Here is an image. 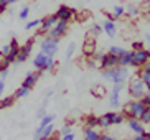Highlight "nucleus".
<instances>
[{"label": "nucleus", "instance_id": "f257e3e1", "mask_svg": "<svg viewBox=\"0 0 150 140\" xmlns=\"http://www.w3.org/2000/svg\"><path fill=\"white\" fill-rule=\"evenodd\" d=\"M101 74H102V79H106L112 84H125L130 78L129 68H124V66H114V68L102 69Z\"/></svg>", "mask_w": 150, "mask_h": 140}, {"label": "nucleus", "instance_id": "f03ea898", "mask_svg": "<svg viewBox=\"0 0 150 140\" xmlns=\"http://www.w3.org/2000/svg\"><path fill=\"white\" fill-rule=\"evenodd\" d=\"M33 66L38 71V74H41V73H50V71L56 69V61H54V58H50L48 54L40 51L33 58Z\"/></svg>", "mask_w": 150, "mask_h": 140}, {"label": "nucleus", "instance_id": "7ed1b4c3", "mask_svg": "<svg viewBox=\"0 0 150 140\" xmlns=\"http://www.w3.org/2000/svg\"><path fill=\"white\" fill-rule=\"evenodd\" d=\"M127 94L132 99H142L144 97V94H145V91H147V88H145V84H144V81H142V78L139 74H134V76H130L129 78V81H127Z\"/></svg>", "mask_w": 150, "mask_h": 140}, {"label": "nucleus", "instance_id": "20e7f679", "mask_svg": "<svg viewBox=\"0 0 150 140\" xmlns=\"http://www.w3.org/2000/svg\"><path fill=\"white\" fill-rule=\"evenodd\" d=\"M147 109V105L142 102V99H130L127 104H124L122 114L125 119H140L142 112Z\"/></svg>", "mask_w": 150, "mask_h": 140}, {"label": "nucleus", "instance_id": "39448f33", "mask_svg": "<svg viewBox=\"0 0 150 140\" xmlns=\"http://www.w3.org/2000/svg\"><path fill=\"white\" fill-rule=\"evenodd\" d=\"M40 51L45 53V54H48L50 58H54L58 54V51H59V41L45 36L40 41Z\"/></svg>", "mask_w": 150, "mask_h": 140}, {"label": "nucleus", "instance_id": "423d86ee", "mask_svg": "<svg viewBox=\"0 0 150 140\" xmlns=\"http://www.w3.org/2000/svg\"><path fill=\"white\" fill-rule=\"evenodd\" d=\"M68 25H69L68 22L58 20L56 25H54L53 28H51V30H50L48 33H46V36H48V38H53V40H58V41H59V40H61L63 36L66 35V31H68Z\"/></svg>", "mask_w": 150, "mask_h": 140}, {"label": "nucleus", "instance_id": "0eeeda50", "mask_svg": "<svg viewBox=\"0 0 150 140\" xmlns=\"http://www.w3.org/2000/svg\"><path fill=\"white\" fill-rule=\"evenodd\" d=\"M114 66H119V56L110 54V53H102V56L97 61V68L102 71L107 68H114Z\"/></svg>", "mask_w": 150, "mask_h": 140}, {"label": "nucleus", "instance_id": "6e6552de", "mask_svg": "<svg viewBox=\"0 0 150 140\" xmlns=\"http://www.w3.org/2000/svg\"><path fill=\"white\" fill-rule=\"evenodd\" d=\"M125 84H114L112 86V91H110V96H109V105L110 109H119L120 107V92L124 91Z\"/></svg>", "mask_w": 150, "mask_h": 140}, {"label": "nucleus", "instance_id": "1a4fd4ad", "mask_svg": "<svg viewBox=\"0 0 150 140\" xmlns=\"http://www.w3.org/2000/svg\"><path fill=\"white\" fill-rule=\"evenodd\" d=\"M134 53V63H132V66L134 68H144V64H145L147 61L150 59V51L147 48H144V49H137V51H132Z\"/></svg>", "mask_w": 150, "mask_h": 140}, {"label": "nucleus", "instance_id": "9d476101", "mask_svg": "<svg viewBox=\"0 0 150 140\" xmlns=\"http://www.w3.org/2000/svg\"><path fill=\"white\" fill-rule=\"evenodd\" d=\"M33 43H35V40L30 38L28 41H25L23 45H20V51H18V56H17L18 63H25L28 58H30L31 51H33Z\"/></svg>", "mask_w": 150, "mask_h": 140}, {"label": "nucleus", "instance_id": "9b49d317", "mask_svg": "<svg viewBox=\"0 0 150 140\" xmlns=\"http://www.w3.org/2000/svg\"><path fill=\"white\" fill-rule=\"evenodd\" d=\"M54 15H56L58 20H63V22L69 23L71 20H73V17L76 15V12H74V8H71V7H68V5H59Z\"/></svg>", "mask_w": 150, "mask_h": 140}, {"label": "nucleus", "instance_id": "f8f14e48", "mask_svg": "<svg viewBox=\"0 0 150 140\" xmlns=\"http://www.w3.org/2000/svg\"><path fill=\"white\" fill-rule=\"evenodd\" d=\"M18 51H20V43H18L17 38H12L10 40V53L7 54V56H4L5 63H7V64H12V63L17 61Z\"/></svg>", "mask_w": 150, "mask_h": 140}, {"label": "nucleus", "instance_id": "ddd939ff", "mask_svg": "<svg viewBox=\"0 0 150 140\" xmlns=\"http://www.w3.org/2000/svg\"><path fill=\"white\" fill-rule=\"evenodd\" d=\"M58 18L56 15H48V17L41 18V23H40V28H38V33H41V35H46L51 28H53L54 25H56Z\"/></svg>", "mask_w": 150, "mask_h": 140}, {"label": "nucleus", "instance_id": "4468645a", "mask_svg": "<svg viewBox=\"0 0 150 140\" xmlns=\"http://www.w3.org/2000/svg\"><path fill=\"white\" fill-rule=\"evenodd\" d=\"M125 124H127L129 130L134 132V135H140V134H145L147 132V127L139 119H125Z\"/></svg>", "mask_w": 150, "mask_h": 140}, {"label": "nucleus", "instance_id": "2eb2a0df", "mask_svg": "<svg viewBox=\"0 0 150 140\" xmlns=\"http://www.w3.org/2000/svg\"><path fill=\"white\" fill-rule=\"evenodd\" d=\"M54 132H56V127H54V124H50L46 127L43 129H35V139H53Z\"/></svg>", "mask_w": 150, "mask_h": 140}, {"label": "nucleus", "instance_id": "dca6fc26", "mask_svg": "<svg viewBox=\"0 0 150 140\" xmlns=\"http://www.w3.org/2000/svg\"><path fill=\"white\" fill-rule=\"evenodd\" d=\"M83 53H84V56H88V58H91L94 53H96V40H94L93 36H88V38L84 40Z\"/></svg>", "mask_w": 150, "mask_h": 140}, {"label": "nucleus", "instance_id": "f3484780", "mask_svg": "<svg viewBox=\"0 0 150 140\" xmlns=\"http://www.w3.org/2000/svg\"><path fill=\"white\" fill-rule=\"evenodd\" d=\"M101 26H102V31H104L109 38H114V36L117 35V25H115L114 20H104Z\"/></svg>", "mask_w": 150, "mask_h": 140}, {"label": "nucleus", "instance_id": "a211bd4d", "mask_svg": "<svg viewBox=\"0 0 150 140\" xmlns=\"http://www.w3.org/2000/svg\"><path fill=\"white\" fill-rule=\"evenodd\" d=\"M115 110H109L106 114H102L99 117V129H109L112 127V119H114Z\"/></svg>", "mask_w": 150, "mask_h": 140}, {"label": "nucleus", "instance_id": "6ab92c4d", "mask_svg": "<svg viewBox=\"0 0 150 140\" xmlns=\"http://www.w3.org/2000/svg\"><path fill=\"white\" fill-rule=\"evenodd\" d=\"M38 79H40V74H38V73H28V74L25 76V79H23L22 88L31 89V88H33V86H35L36 83H38Z\"/></svg>", "mask_w": 150, "mask_h": 140}, {"label": "nucleus", "instance_id": "aec40b11", "mask_svg": "<svg viewBox=\"0 0 150 140\" xmlns=\"http://www.w3.org/2000/svg\"><path fill=\"white\" fill-rule=\"evenodd\" d=\"M83 137H84V140H101V132H99V129L84 127Z\"/></svg>", "mask_w": 150, "mask_h": 140}, {"label": "nucleus", "instance_id": "412c9836", "mask_svg": "<svg viewBox=\"0 0 150 140\" xmlns=\"http://www.w3.org/2000/svg\"><path fill=\"white\" fill-rule=\"evenodd\" d=\"M134 63V53L132 51H125L122 56L119 58V66H124V68H130Z\"/></svg>", "mask_w": 150, "mask_h": 140}, {"label": "nucleus", "instance_id": "4be33fe9", "mask_svg": "<svg viewBox=\"0 0 150 140\" xmlns=\"http://www.w3.org/2000/svg\"><path fill=\"white\" fill-rule=\"evenodd\" d=\"M84 127H89V129H99V117L97 115L89 114L84 117Z\"/></svg>", "mask_w": 150, "mask_h": 140}, {"label": "nucleus", "instance_id": "5701e85b", "mask_svg": "<svg viewBox=\"0 0 150 140\" xmlns=\"http://www.w3.org/2000/svg\"><path fill=\"white\" fill-rule=\"evenodd\" d=\"M106 88H104V84H96V86H93V89H91V94H93L94 97H97V99H101V97H106Z\"/></svg>", "mask_w": 150, "mask_h": 140}, {"label": "nucleus", "instance_id": "b1692460", "mask_svg": "<svg viewBox=\"0 0 150 140\" xmlns=\"http://www.w3.org/2000/svg\"><path fill=\"white\" fill-rule=\"evenodd\" d=\"M15 101H17V97L15 96H7V97H0V110L2 109H7V107H12V105L15 104Z\"/></svg>", "mask_w": 150, "mask_h": 140}, {"label": "nucleus", "instance_id": "393cba45", "mask_svg": "<svg viewBox=\"0 0 150 140\" xmlns=\"http://www.w3.org/2000/svg\"><path fill=\"white\" fill-rule=\"evenodd\" d=\"M135 74L140 76L142 81H144V84H145V88L150 89V71H145L144 68H139V71H137Z\"/></svg>", "mask_w": 150, "mask_h": 140}, {"label": "nucleus", "instance_id": "a878e982", "mask_svg": "<svg viewBox=\"0 0 150 140\" xmlns=\"http://www.w3.org/2000/svg\"><path fill=\"white\" fill-rule=\"evenodd\" d=\"M110 15L114 17V20L122 18L124 15H125V7H124V5H114V7H112V13H110Z\"/></svg>", "mask_w": 150, "mask_h": 140}, {"label": "nucleus", "instance_id": "bb28decb", "mask_svg": "<svg viewBox=\"0 0 150 140\" xmlns=\"http://www.w3.org/2000/svg\"><path fill=\"white\" fill-rule=\"evenodd\" d=\"M139 13H140V10H139V7H137L135 4H129L127 7H125V15H127V17L135 18Z\"/></svg>", "mask_w": 150, "mask_h": 140}, {"label": "nucleus", "instance_id": "cd10ccee", "mask_svg": "<svg viewBox=\"0 0 150 140\" xmlns=\"http://www.w3.org/2000/svg\"><path fill=\"white\" fill-rule=\"evenodd\" d=\"M53 122H54V115L53 114H46L43 119H40V124H38L36 129H43V127H46V125H50V124H53Z\"/></svg>", "mask_w": 150, "mask_h": 140}, {"label": "nucleus", "instance_id": "c85d7f7f", "mask_svg": "<svg viewBox=\"0 0 150 140\" xmlns=\"http://www.w3.org/2000/svg\"><path fill=\"white\" fill-rule=\"evenodd\" d=\"M40 23H41V18H35V20H30V22H27V25H25V30H27V31L38 30V28H40Z\"/></svg>", "mask_w": 150, "mask_h": 140}, {"label": "nucleus", "instance_id": "c756f323", "mask_svg": "<svg viewBox=\"0 0 150 140\" xmlns=\"http://www.w3.org/2000/svg\"><path fill=\"white\" fill-rule=\"evenodd\" d=\"M120 124H125V115L122 112H117L115 110L114 119H112V125H120Z\"/></svg>", "mask_w": 150, "mask_h": 140}, {"label": "nucleus", "instance_id": "7c9ffc66", "mask_svg": "<svg viewBox=\"0 0 150 140\" xmlns=\"http://www.w3.org/2000/svg\"><path fill=\"white\" fill-rule=\"evenodd\" d=\"M30 91H31V89H27V88H22V86H20V88L15 91L13 96L17 97V99H23V97H27L28 94H30Z\"/></svg>", "mask_w": 150, "mask_h": 140}, {"label": "nucleus", "instance_id": "2f4dec72", "mask_svg": "<svg viewBox=\"0 0 150 140\" xmlns=\"http://www.w3.org/2000/svg\"><path fill=\"white\" fill-rule=\"evenodd\" d=\"M125 51H127L125 48H122V46H115V45H114V46H110V48H109V51H107V53H110V54H115V56L120 58Z\"/></svg>", "mask_w": 150, "mask_h": 140}, {"label": "nucleus", "instance_id": "473e14b6", "mask_svg": "<svg viewBox=\"0 0 150 140\" xmlns=\"http://www.w3.org/2000/svg\"><path fill=\"white\" fill-rule=\"evenodd\" d=\"M144 125H150V107H147L144 112H142V115H140V119H139Z\"/></svg>", "mask_w": 150, "mask_h": 140}, {"label": "nucleus", "instance_id": "72a5a7b5", "mask_svg": "<svg viewBox=\"0 0 150 140\" xmlns=\"http://www.w3.org/2000/svg\"><path fill=\"white\" fill-rule=\"evenodd\" d=\"M28 15H30V7H28V5H23L22 10L18 12V18H20V20H27Z\"/></svg>", "mask_w": 150, "mask_h": 140}, {"label": "nucleus", "instance_id": "f704fd0d", "mask_svg": "<svg viewBox=\"0 0 150 140\" xmlns=\"http://www.w3.org/2000/svg\"><path fill=\"white\" fill-rule=\"evenodd\" d=\"M74 51H76V43H69V46L66 48V61H69L71 58L74 56Z\"/></svg>", "mask_w": 150, "mask_h": 140}, {"label": "nucleus", "instance_id": "c9c22d12", "mask_svg": "<svg viewBox=\"0 0 150 140\" xmlns=\"http://www.w3.org/2000/svg\"><path fill=\"white\" fill-rule=\"evenodd\" d=\"M91 33H93L94 36L101 35V33H102V26L99 25V23H93V25H91Z\"/></svg>", "mask_w": 150, "mask_h": 140}, {"label": "nucleus", "instance_id": "e433bc0d", "mask_svg": "<svg viewBox=\"0 0 150 140\" xmlns=\"http://www.w3.org/2000/svg\"><path fill=\"white\" fill-rule=\"evenodd\" d=\"M69 132H73V125H71V124H64V125L59 129V135H66Z\"/></svg>", "mask_w": 150, "mask_h": 140}, {"label": "nucleus", "instance_id": "4c0bfd02", "mask_svg": "<svg viewBox=\"0 0 150 140\" xmlns=\"http://www.w3.org/2000/svg\"><path fill=\"white\" fill-rule=\"evenodd\" d=\"M144 48H147V46H145V41H134V43H132V51L144 49Z\"/></svg>", "mask_w": 150, "mask_h": 140}, {"label": "nucleus", "instance_id": "58836bf2", "mask_svg": "<svg viewBox=\"0 0 150 140\" xmlns=\"http://www.w3.org/2000/svg\"><path fill=\"white\" fill-rule=\"evenodd\" d=\"M58 140H76V132H69V134H66V135H59V139Z\"/></svg>", "mask_w": 150, "mask_h": 140}, {"label": "nucleus", "instance_id": "ea45409f", "mask_svg": "<svg viewBox=\"0 0 150 140\" xmlns=\"http://www.w3.org/2000/svg\"><path fill=\"white\" fill-rule=\"evenodd\" d=\"M142 102H144L147 107H150V89L145 91V94H144V97H142Z\"/></svg>", "mask_w": 150, "mask_h": 140}, {"label": "nucleus", "instance_id": "a19ab883", "mask_svg": "<svg viewBox=\"0 0 150 140\" xmlns=\"http://www.w3.org/2000/svg\"><path fill=\"white\" fill-rule=\"evenodd\" d=\"M46 114H48V112H46V107H40V109L36 110V119L40 120V119H43Z\"/></svg>", "mask_w": 150, "mask_h": 140}, {"label": "nucleus", "instance_id": "79ce46f5", "mask_svg": "<svg viewBox=\"0 0 150 140\" xmlns=\"http://www.w3.org/2000/svg\"><path fill=\"white\" fill-rule=\"evenodd\" d=\"M8 53H10V43L8 45H4V46H2V49H0V54H2V56H7Z\"/></svg>", "mask_w": 150, "mask_h": 140}, {"label": "nucleus", "instance_id": "37998d69", "mask_svg": "<svg viewBox=\"0 0 150 140\" xmlns=\"http://www.w3.org/2000/svg\"><path fill=\"white\" fill-rule=\"evenodd\" d=\"M86 64H88V68H97V61L94 58H89L88 61H86Z\"/></svg>", "mask_w": 150, "mask_h": 140}, {"label": "nucleus", "instance_id": "c03bdc74", "mask_svg": "<svg viewBox=\"0 0 150 140\" xmlns=\"http://www.w3.org/2000/svg\"><path fill=\"white\" fill-rule=\"evenodd\" d=\"M101 140H119V139L114 135H109V134H101Z\"/></svg>", "mask_w": 150, "mask_h": 140}, {"label": "nucleus", "instance_id": "a18cd8bd", "mask_svg": "<svg viewBox=\"0 0 150 140\" xmlns=\"http://www.w3.org/2000/svg\"><path fill=\"white\" fill-rule=\"evenodd\" d=\"M4 92H5V81L0 79V97L4 96Z\"/></svg>", "mask_w": 150, "mask_h": 140}, {"label": "nucleus", "instance_id": "49530a36", "mask_svg": "<svg viewBox=\"0 0 150 140\" xmlns=\"http://www.w3.org/2000/svg\"><path fill=\"white\" fill-rule=\"evenodd\" d=\"M130 140H147V137H145V134H140V135H134Z\"/></svg>", "mask_w": 150, "mask_h": 140}, {"label": "nucleus", "instance_id": "de8ad7c7", "mask_svg": "<svg viewBox=\"0 0 150 140\" xmlns=\"http://www.w3.org/2000/svg\"><path fill=\"white\" fill-rule=\"evenodd\" d=\"M8 76V69H5V71H0V79H4L5 81V78Z\"/></svg>", "mask_w": 150, "mask_h": 140}, {"label": "nucleus", "instance_id": "09e8293b", "mask_svg": "<svg viewBox=\"0 0 150 140\" xmlns=\"http://www.w3.org/2000/svg\"><path fill=\"white\" fill-rule=\"evenodd\" d=\"M7 5H8V0H0V8L7 10Z\"/></svg>", "mask_w": 150, "mask_h": 140}, {"label": "nucleus", "instance_id": "8fccbe9b", "mask_svg": "<svg viewBox=\"0 0 150 140\" xmlns=\"http://www.w3.org/2000/svg\"><path fill=\"white\" fill-rule=\"evenodd\" d=\"M145 45H147V46H149V48H147V49H149V51H150V33H149V35H145Z\"/></svg>", "mask_w": 150, "mask_h": 140}, {"label": "nucleus", "instance_id": "3c124183", "mask_svg": "<svg viewBox=\"0 0 150 140\" xmlns=\"http://www.w3.org/2000/svg\"><path fill=\"white\" fill-rule=\"evenodd\" d=\"M144 69H145V71H150V59L145 63V64H144Z\"/></svg>", "mask_w": 150, "mask_h": 140}, {"label": "nucleus", "instance_id": "603ef678", "mask_svg": "<svg viewBox=\"0 0 150 140\" xmlns=\"http://www.w3.org/2000/svg\"><path fill=\"white\" fill-rule=\"evenodd\" d=\"M17 2H20V0H8V5H12V4H17Z\"/></svg>", "mask_w": 150, "mask_h": 140}, {"label": "nucleus", "instance_id": "864d4df0", "mask_svg": "<svg viewBox=\"0 0 150 140\" xmlns=\"http://www.w3.org/2000/svg\"><path fill=\"white\" fill-rule=\"evenodd\" d=\"M145 137H147V140H150V132H145Z\"/></svg>", "mask_w": 150, "mask_h": 140}, {"label": "nucleus", "instance_id": "5fc2aeb1", "mask_svg": "<svg viewBox=\"0 0 150 140\" xmlns=\"http://www.w3.org/2000/svg\"><path fill=\"white\" fill-rule=\"evenodd\" d=\"M38 140H50V139H38Z\"/></svg>", "mask_w": 150, "mask_h": 140}, {"label": "nucleus", "instance_id": "6e6d98bb", "mask_svg": "<svg viewBox=\"0 0 150 140\" xmlns=\"http://www.w3.org/2000/svg\"><path fill=\"white\" fill-rule=\"evenodd\" d=\"M50 140H58V139H50Z\"/></svg>", "mask_w": 150, "mask_h": 140}]
</instances>
